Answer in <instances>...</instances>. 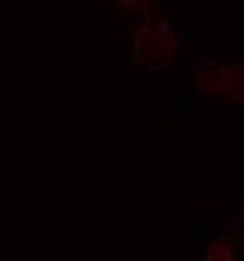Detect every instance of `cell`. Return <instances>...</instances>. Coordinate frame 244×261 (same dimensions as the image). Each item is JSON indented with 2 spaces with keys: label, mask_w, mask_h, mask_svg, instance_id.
Segmentation results:
<instances>
[{
  "label": "cell",
  "mask_w": 244,
  "mask_h": 261,
  "mask_svg": "<svg viewBox=\"0 0 244 261\" xmlns=\"http://www.w3.org/2000/svg\"><path fill=\"white\" fill-rule=\"evenodd\" d=\"M134 61L146 73H159L175 61V33H171L167 16H150L134 29Z\"/></svg>",
  "instance_id": "obj_1"
},
{
  "label": "cell",
  "mask_w": 244,
  "mask_h": 261,
  "mask_svg": "<svg viewBox=\"0 0 244 261\" xmlns=\"http://www.w3.org/2000/svg\"><path fill=\"white\" fill-rule=\"evenodd\" d=\"M224 69H228V61H220V57H199L195 69H191V77H195L199 90L220 94V90H224Z\"/></svg>",
  "instance_id": "obj_2"
},
{
  "label": "cell",
  "mask_w": 244,
  "mask_h": 261,
  "mask_svg": "<svg viewBox=\"0 0 244 261\" xmlns=\"http://www.w3.org/2000/svg\"><path fill=\"white\" fill-rule=\"evenodd\" d=\"M220 94L244 102V61H232V65L224 69V90H220Z\"/></svg>",
  "instance_id": "obj_3"
},
{
  "label": "cell",
  "mask_w": 244,
  "mask_h": 261,
  "mask_svg": "<svg viewBox=\"0 0 244 261\" xmlns=\"http://www.w3.org/2000/svg\"><path fill=\"white\" fill-rule=\"evenodd\" d=\"M203 261H236V249H232L228 241H216V245H207Z\"/></svg>",
  "instance_id": "obj_4"
}]
</instances>
